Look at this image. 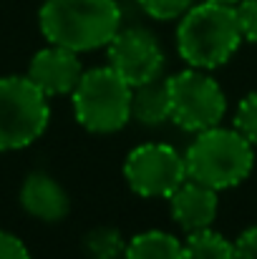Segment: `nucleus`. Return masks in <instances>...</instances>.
Returning a JSON list of instances; mask_svg holds the SVG:
<instances>
[{"label": "nucleus", "mask_w": 257, "mask_h": 259, "mask_svg": "<svg viewBox=\"0 0 257 259\" xmlns=\"http://www.w3.org/2000/svg\"><path fill=\"white\" fill-rule=\"evenodd\" d=\"M38 28L48 43L86 53L106 48L121 30V8L116 0H43Z\"/></svg>", "instance_id": "f257e3e1"}, {"label": "nucleus", "mask_w": 257, "mask_h": 259, "mask_svg": "<svg viewBox=\"0 0 257 259\" xmlns=\"http://www.w3.org/2000/svg\"><path fill=\"white\" fill-rule=\"evenodd\" d=\"M242 46L235 5L202 0L192 5L176 25V51L192 68L214 71Z\"/></svg>", "instance_id": "f03ea898"}, {"label": "nucleus", "mask_w": 257, "mask_h": 259, "mask_svg": "<svg viewBox=\"0 0 257 259\" xmlns=\"http://www.w3.org/2000/svg\"><path fill=\"white\" fill-rule=\"evenodd\" d=\"M187 179L209 189H232L242 184L255 166V146L237 131L212 126L194 134V141L184 151Z\"/></svg>", "instance_id": "7ed1b4c3"}, {"label": "nucleus", "mask_w": 257, "mask_h": 259, "mask_svg": "<svg viewBox=\"0 0 257 259\" xmlns=\"http://www.w3.org/2000/svg\"><path fill=\"white\" fill-rule=\"evenodd\" d=\"M71 101L76 121L91 134H116L131 121V86L108 63L84 71Z\"/></svg>", "instance_id": "20e7f679"}, {"label": "nucleus", "mask_w": 257, "mask_h": 259, "mask_svg": "<svg viewBox=\"0 0 257 259\" xmlns=\"http://www.w3.org/2000/svg\"><path fill=\"white\" fill-rule=\"evenodd\" d=\"M48 121V96L28 76L0 78V151L30 146L46 134Z\"/></svg>", "instance_id": "39448f33"}, {"label": "nucleus", "mask_w": 257, "mask_h": 259, "mask_svg": "<svg viewBox=\"0 0 257 259\" xmlns=\"http://www.w3.org/2000/svg\"><path fill=\"white\" fill-rule=\"evenodd\" d=\"M169 98L171 121L189 134L219 126L227 113V96L219 81L202 68L189 66L169 76Z\"/></svg>", "instance_id": "423d86ee"}, {"label": "nucleus", "mask_w": 257, "mask_h": 259, "mask_svg": "<svg viewBox=\"0 0 257 259\" xmlns=\"http://www.w3.org/2000/svg\"><path fill=\"white\" fill-rule=\"evenodd\" d=\"M124 176L134 194L144 199H169L187 181L184 154L162 141L141 144L129 151L124 161Z\"/></svg>", "instance_id": "0eeeda50"}, {"label": "nucleus", "mask_w": 257, "mask_h": 259, "mask_svg": "<svg viewBox=\"0 0 257 259\" xmlns=\"http://www.w3.org/2000/svg\"><path fill=\"white\" fill-rule=\"evenodd\" d=\"M108 66L129 83L139 86L162 76L164 71V48L157 35L146 28H121L106 46Z\"/></svg>", "instance_id": "6e6552de"}, {"label": "nucleus", "mask_w": 257, "mask_h": 259, "mask_svg": "<svg viewBox=\"0 0 257 259\" xmlns=\"http://www.w3.org/2000/svg\"><path fill=\"white\" fill-rule=\"evenodd\" d=\"M25 76L48 98L71 96L76 91V86H79L81 76H84V63H81L76 51H68V48L48 43L46 48H41L30 58Z\"/></svg>", "instance_id": "1a4fd4ad"}, {"label": "nucleus", "mask_w": 257, "mask_h": 259, "mask_svg": "<svg viewBox=\"0 0 257 259\" xmlns=\"http://www.w3.org/2000/svg\"><path fill=\"white\" fill-rule=\"evenodd\" d=\"M169 209L174 224L181 232L192 234L199 229H209L219 211V191L187 179L169 196Z\"/></svg>", "instance_id": "9d476101"}, {"label": "nucleus", "mask_w": 257, "mask_h": 259, "mask_svg": "<svg viewBox=\"0 0 257 259\" xmlns=\"http://www.w3.org/2000/svg\"><path fill=\"white\" fill-rule=\"evenodd\" d=\"M20 206L28 217L38 222H61L71 209V199L66 189L46 171H33L25 176L20 186Z\"/></svg>", "instance_id": "9b49d317"}, {"label": "nucleus", "mask_w": 257, "mask_h": 259, "mask_svg": "<svg viewBox=\"0 0 257 259\" xmlns=\"http://www.w3.org/2000/svg\"><path fill=\"white\" fill-rule=\"evenodd\" d=\"M131 118L141 126H162L171 121L169 78L157 76L139 86H131Z\"/></svg>", "instance_id": "f8f14e48"}, {"label": "nucleus", "mask_w": 257, "mask_h": 259, "mask_svg": "<svg viewBox=\"0 0 257 259\" xmlns=\"http://www.w3.org/2000/svg\"><path fill=\"white\" fill-rule=\"evenodd\" d=\"M124 259H184V242L169 232L149 229L126 242Z\"/></svg>", "instance_id": "ddd939ff"}, {"label": "nucleus", "mask_w": 257, "mask_h": 259, "mask_svg": "<svg viewBox=\"0 0 257 259\" xmlns=\"http://www.w3.org/2000/svg\"><path fill=\"white\" fill-rule=\"evenodd\" d=\"M184 259H235V244L219 232L199 229L187 234L184 239Z\"/></svg>", "instance_id": "4468645a"}, {"label": "nucleus", "mask_w": 257, "mask_h": 259, "mask_svg": "<svg viewBox=\"0 0 257 259\" xmlns=\"http://www.w3.org/2000/svg\"><path fill=\"white\" fill-rule=\"evenodd\" d=\"M81 247L86 259H124L126 254V242L114 227H96L86 232Z\"/></svg>", "instance_id": "2eb2a0df"}, {"label": "nucleus", "mask_w": 257, "mask_h": 259, "mask_svg": "<svg viewBox=\"0 0 257 259\" xmlns=\"http://www.w3.org/2000/svg\"><path fill=\"white\" fill-rule=\"evenodd\" d=\"M235 128L257 149V91L247 93L235 111Z\"/></svg>", "instance_id": "dca6fc26"}, {"label": "nucleus", "mask_w": 257, "mask_h": 259, "mask_svg": "<svg viewBox=\"0 0 257 259\" xmlns=\"http://www.w3.org/2000/svg\"><path fill=\"white\" fill-rule=\"evenodd\" d=\"M136 3L154 20H176L194 5V0H136Z\"/></svg>", "instance_id": "f3484780"}, {"label": "nucleus", "mask_w": 257, "mask_h": 259, "mask_svg": "<svg viewBox=\"0 0 257 259\" xmlns=\"http://www.w3.org/2000/svg\"><path fill=\"white\" fill-rule=\"evenodd\" d=\"M235 15H237L242 40L257 43V0H237L235 3Z\"/></svg>", "instance_id": "a211bd4d"}, {"label": "nucleus", "mask_w": 257, "mask_h": 259, "mask_svg": "<svg viewBox=\"0 0 257 259\" xmlns=\"http://www.w3.org/2000/svg\"><path fill=\"white\" fill-rule=\"evenodd\" d=\"M0 259H30V252L15 234L0 232Z\"/></svg>", "instance_id": "6ab92c4d"}, {"label": "nucleus", "mask_w": 257, "mask_h": 259, "mask_svg": "<svg viewBox=\"0 0 257 259\" xmlns=\"http://www.w3.org/2000/svg\"><path fill=\"white\" fill-rule=\"evenodd\" d=\"M232 244H235V259H257V227L245 229Z\"/></svg>", "instance_id": "aec40b11"}, {"label": "nucleus", "mask_w": 257, "mask_h": 259, "mask_svg": "<svg viewBox=\"0 0 257 259\" xmlns=\"http://www.w3.org/2000/svg\"><path fill=\"white\" fill-rule=\"evenodd\" d=\"M209 3H225V5H235L237 0H209Z\"/></svg>", "instance_id": "412c9836"}]
</instances>
